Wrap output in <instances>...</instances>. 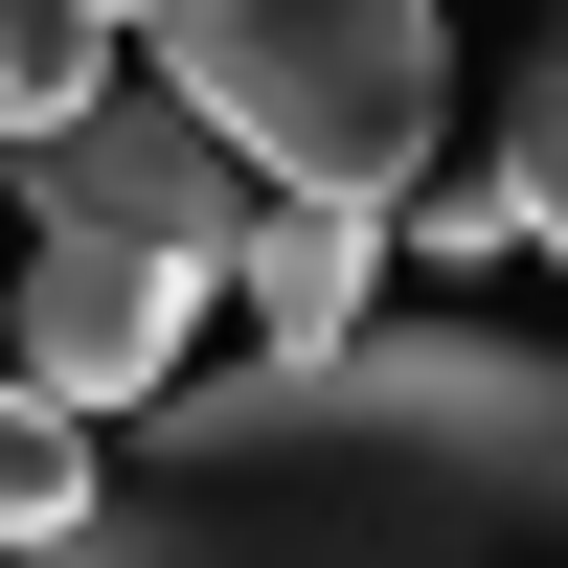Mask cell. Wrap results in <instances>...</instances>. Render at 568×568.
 Wrapping results in <instances>:
<instances>
[{
  "label": "cell",
  "instance_id": "6da1fadb",
  "mask_svg": "<svg viewBox=\"0 0 568 568\" xmlns=\"http://www.w3.org/2000/svg\"><path fill=\"white\" fill-rule=\"evenodd\" d=\"M23 568H568V364L478 318L205 364L91 455V524Z\"/></svg>",
  "mask_w": 568,
  "mask_h": 568
},
{
  "label": "cell",
  "instance_id": "52a82bcc",
  "mask_svg": "<svg viewBox=\"0 0 568 568\" xmlns=\"http://www.w3.org/2000/svg\"><path fill=\"white\" fill-rule=\"evenodd\" d=\"M500 227L568 273V23L524 45V91H500Z\"/></svg>",
  "mask_w": 568,
  "mask_h": 568
},
{
  "label": "cell",
  "instance_id": "277c9868",
  "mask_svg": "<svg viewBox=\"0 0 568 568\" xmlns=\"http://www.w3.org/2000/svg\"><path fill=\"white\" fill-rule=\"evenodd\" d=\"M182 318H205V273H160V251H23L0 387H45L69 433H114V409H160V387H182Z\"/></svg>",
  "mask_w": 568,
  "mask_h": 568
},
{
  "label": "cell",
  "instance_id": "5b68a950",
  "mask_svg": "<svg viewBox=\"0 0 568 568\" xmlns=\"http://www.w3.org/2000/svg\"><path fill=\"white\" fill-rule=\"evenodd\" d=\"M227 296H251V364H342L364 296H387V227H342V205H251Z\"/></svg>",
  "mask_w": 568,
  "mask_h": 568
},
{
  "label": "cell",
  "instance_id": "ba28073f",
  "mask_svg": "<svg viewBox=\"0 0 568 568\" xmlns=\"http://www.w3.org/2000/svg\"><path fill=\"white\" fill-rule=\"evenodd\" d=\"M69 524H91V433H69L45 387H0V568H23V546H69Z\"/></svg>",
  "mask_w": 568,
  "mask_h": 568
},
{
  "label": "cell",
  "instance_id": "7a4b0ae2",
  "mask_svg": "<svg viewBox=\"0 0 568 568\" xmlns=\"http://www.w3.org/2000/svg\"><path fill=\"white\" fill-rule=\"evenodd\" d=\"M160 114H205L251 160V205H342L387 227L455 136V23L433 0H160Z\"/></svg>",
  "mask_w": 568,
  "mask_h": 568
},
{
  "label": "cell",
  "instance_id": "3957f363",
  "mask_svg": "<svg viewBox=\"0 0 568 568\" xmlns=\"http://www.w3.org/2000/svg\"><path fill=\"white\" fill-rule=\"evenodd\" d=\"M23 251H160L227 296V251H251V160H227L205 114H160V91H91L69 136H23Z\"/></svg>",
  "mask_w": 568,
  "mask_h": 568
},
{
  "label": "cell",
  "instance_id": "8992f818",
  "mask_svg": "<svg viewBox=\"0 0 568 568\" xmlns=\"http://www.w3.org/2000/svg\"><path fill=\"white\" fill-rule=\"evenodd\" d=\"M91 91H114V23H69V0H0V160H23V136H69Z\"/></svg>",
  "mask_w": 568,
  "mask_h": 568
},
{
  "label": "cell",
  "instance_id": "9c48e42d",
  "mask_svg": "<svg viewBox=\"0 0 568 568\" xmlns=\"http://www.w3.org/2000/svg\"><path fill=\"white\" fill-rule=\"evenodd\" d=\"M69 23H160V0H69Z\"/></svg>",
  "mask_w": 568,
  "mask_h": 568
}]
</instances>
